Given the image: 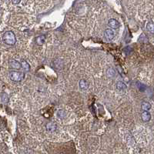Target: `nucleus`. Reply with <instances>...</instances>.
I'll return each instance as SVG.
<instances>
[{
    "label": "nucleus",
    "instance_id": "20e7f679",
    "mask_svg": "<svg viewBox=\"0 0 154 154\" xmlns=\"http://www.w3.org/2000/svg\"><path fill=\"white\" fill-rule=\"evenodd\" d=\"M108 26L111 28V29H118L120 27V22H118L117 20L112 19V20H109L108 22Z\"/></svg>",
    "mask_w": 154,
    "mask_h": 154
},
{
    "label": "nucleus",
    "instance_id": "2eb2a0df",
    "mask_svg": "<svg viewBox=\"0 0 154 154\" xmlns=\"http://www.w3.org/2000/svg\"><path fill=\"white\" fill-rule=\"evenodd\" d=\"M1 100H2V102L3 103H7L8 101H9V96L6 93H3L1 96Z\"/></svg>",
    "mask_w": 154,
    "mask_h": 154
},
{
    "label": "nucleus",
    "instance_id": "dca6fc26",
    "mask_svg": "<svg viewBox=\"0 0 154 154\" xmlns=\"http://www.w3.org/2000/svg\"><path fill=\"white\" fill-rule=\"evenodd\" d=\"M147 30H149V32H152V33H153L154 32V24L153 22H149L148 24H147Z\"/></svg>",
    "mask_w": 154,
    "mask_h": 154
},
{
    "label": "nucleus",
    "instance_id": "9d476101",
    "mask_svg": "<svg viewBox=\"0 0 154 154\" xmlns=\"http://www.w3.org/2000/svg\"><path fill=\"white\" fill-rule=\"evenodd\" d=\"M106 75H107V76L109 78H113L116 75L115 70H114L113 68L108 69L107 71H106Z\"/></svg>",
    "mask_w": 154,
    "mask_h": 154
},
{
    "label": "nucleus",
    "instance_id": "1a4fd4ad",
    "mask_svg": "<svg viewBox=\"0 0 154 154\" xmlns=\"http://www.w3.org/2000/svg\"><path fill=\"white\" fill-rule=\"evenodd\" d=\"M56 129V125L54 124L52 122H49V123L46 125V130L50 131V132L55 131Z\"/></svg>",
    "mask_w": 154,
    "mask_h": 154
},
{
    "label": "nucleus",
    "instance_id": "39448f33",
    "mask_svg": "<svg viewBox=\"0 0 154 154\" xmlns=\"http://www.w3.org/2000/svg\"><path fill=\"white\" fill-rule=\"evenodd\" d=\"M9 65L12 69H20L22 67V64H20V63H19L17 60H15V59L11 60L9 63Z\"/></svg>",
    "mask_w": 154,
    "mask_h": 154
},
{
    "label": "nucleus",
    "instance_id": "f8f14e48",
    "mask_svg": "<svg viewBox=\"0 0 154 154\" xmlns=\"http://www.w3.org/2000/svg\"><path fill=\"white\" fill-rule=\"evenodd\" d=\"M142 109L144 111H148L151 109V105L148 102H143L142 103Z\"/></svg>",
    "mask_w": 154,
    "mask_h": 154
},
{
    "label": "nucleus",
    "instance_id": "4468645a",
    "mask_svg": "<svg viewBox=\"0 0 154 154\" xmlns=\"http://www.w3.org/2000/svg\"><path fill=\"white\" fill-rule=\"evenodd\" d=\"M22 67L26 71H27V72L30 71V66L29 65V63H28L26 61H24V60H23V61L22 62Z\"/></svg>",
    "mask_w": 154,
    "mask_h": 154
},
{
    "label": "nucleus",
    "instance_id": "423d86ee",
    "mask_svg": "<svg viewBox=\"0 0 154 154\" xmlns=\"http://www.w3.org/2000/svg\"><path fill=\"white\" fill-rule=\"evenodd\" d=\"M141 117H142V120L143 122H148L151 119V115H150V113L149 112L144 111L141 114Z\"/></svg>",
    "mask_w": 154,
    "mask_h": 154
},
{
    "label": "nucleus",
    "instance_id": "f03ea898",
    "mask_svg": "<svg viewBox=\"0 0 154 154\" xmlns=\"http://www.w3.org/2000/svg\"><path fill=\"white\" fill-rule=\"evenodd\" d=\"M25 77V75L23 73L21 72H16V71H12L10 72L9 73V78L14 82H20L22 81Z\"/></svg>",
    "mask_w": 154,
    "mask_h": 154
},
{
    "label": "nucleus",
    "instance_id": "f3484780",
    "mask_svg": "<svg viewBox=\"0 0 154 154\" xmlns=\"http://www.w3.org/2000/svg\"><path fill=\"white\" fill-rule=\"evenodd\" d=\"M57 115H58V116H59V118H63L66 114H65V112H63V110H59L58 113H57Z\"/></svg>",
    "mask_w": 154,
    "mask_h": 154
},
{
    "label": "nucleus",
    "instance_id": "9b49d317",
    "mask_svg": "<svg viewBox=\"0 0 154 154\" xmlns=\"http://www.w3.org/2000/svg\"><path fill=\"white\" fill-rule=\"evenodd\" d=\"M116 88L119 89V90H123V89H126V86L125 85V83H123L121 81H118L116 83Z\"/></svg>",
    "mask_w": 154,
    "mask_h": 154
},
{
    "label": "nucleus",
    "instance_id": "6e6552de",
    "mask_svg": "<svg viewBox=\"0 0 154 154\" xmlns=\"http://www.w3.org/2000/svg\"><path fill=\"white\" fill-rule=\"evenodd\" d=\"M45 40H46V36H45L44 35H42V36H39L36 38V43L39 46H41L45 42Z\"/></svg>",
    "mask_w": 154,
    "mask_h": 154
},
{
    "label": "nucleus",
    "instance_id": "ddd939ff",
    "mask_svg": "<svg viewBox=\"0 0 154 154\" xmlns=\"http://www.w3.org/2000/svg\"><path fill=\"white\" fill-rule=\"evenodd\" d=\"M126 141H127L128 144L132 145L134 143V139H133L132 137L130 134L126 135Z\"/></svg>",
    "mask_w": 154,
    "mask_h": 154
},
{
    "label": "nucleus",
    "instance_id": "7ed1b4c3",
    "mask_svg": "<svg viewBox=\"0 0 154 154\" xmlns=\"http://www.w3.org/2000/svg\"><path fill=\"white\" fill-rule=\"evenodd\" d=\"M116 32H114V30H111V29H107L105 31V36L106 38L109 40H112L113 38L115 37Z\"/></svg>",
    "mask_w": 154,
    "mask_h": 154
},
{
    "label": "nucleus",
    "instance_id": "f257e3e1",
    "mask_svg": "<svg viewBox=\"0 0 154 154\" xmlns=\"http://www.w3.org/2000/svg\"><path fill=\"white\" fill-rule=\"evenodd\" d=\"M3 40L5 44L14 45L16 42V39L14 32L12 31H8L4 33L3 36Z\"/></svg>",
    "mask_w": 154,
    "mask_h": 154
},
{
    "label": "nucleus",
    "instance_id": "a211bd4d",
    "mask_svg": "<svg viewBox=\"0 0 154 154\" xmlns=\"http://www.w3.org/2000/svg\"><path fill=\"white\" fill-rule=\"evenodd\" d=\"M21 2V0H12V3L14 5H18Z\"/></svg>",
    "mask_w": 154,
    "mask_h": 154
},
{
    "label": "nucleus",
    "instance_id": "0eeeda50",
    "mask_svg": "<svg viewBox=\"0 0 154 154\" xmlns=\"http://www.w3.org/2000/svg\"><path fill=\"white\" fill-rule=\"evenodd\" d=\"M79 88H80L81 89L86 90V89H88L89 84L85 79H81V80L79 82Z\"/></svg>",
    "mask_w": 154,
    "mask_h": 154
}]
</instances>
